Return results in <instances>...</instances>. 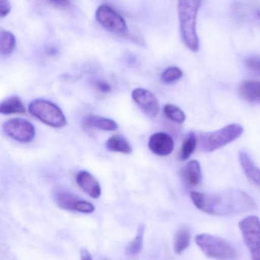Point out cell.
<instances>
[{
    "label": "cell",
    "mask_w": 260,
    "mask_h": 260,
    "mask_svg": "<svg viewBox=\"0 0 260 260\" xmlns=\"http://www.w3.org/2000/svg\"><path fill=\"white\" fill-rule=\"evenodd\" d=\"M190 197L198 209L211 215L231 217L257 209L255 201L243 190L229 189L210 194L191 191Z\"/></svg>",
    "instance_id": "cell-1"
},
{
    "label": "cell",
    "mask_w": 260,
    "mask_h": 260,
    "mask_svg": "<svg viewBox=\"0 0 260 260\" xmlns=\"http://www.w3.org/2000/svg\"><path fill=\"white\" fill-rule=\"evenodd\" d=\"M202 0H178V15L181 34L187 48L193 52L199 51V41L196 22Z\"/></svg>",
    "instance_id": "cell-2"
},
{
    "label": "cell",
    "mask_w": 260,
    "mask_h": 260,
    "mask_svg": "<svg viewBox=\"0 0 260 260\" xmlns=\"http://www.w3.org/2000/svg\"><path fill=\"white\" fill-rule=\"evenodd\" d=\"M196 244L207 256L215 259H236L238 253L235 248L224 239L209 234H198Z\"/></svg>",
    "instance_id": "cell-3"
},
{
    "label": "cell",
    "mask_w": 260,
    "mask_h": 260,
    "mask_svg": "<svg viewBox=\"0 0 260 260\" xmlns=\"http://www.w3.org/2000/svg\"><path fill=\"white\" fill-rule=\"evenodd\" d=\"M243 133V126L233 123L216 132L201 135L199 137V146L203 151H215L238 139Z\"/></svg>",
    "instance_id": "cell-4"
},
{
    "label": "cell",
    "mask_w": 260,
    "mask_h": 260,
    "mask_svg": "<svg viewBox=\"0 0 260 260\" xmlns=\"http://www.w3.org/2000/svg\"><path fill=\"white\" fill-rule=\"evenodd\" d=\"M28 112L50 127L61 128L67 124V118L61 109L48 100L42 99L33 100L28 106Z\"/></svg>",
    "instance_id": "cell-5"
},
{
    "label": "cell",
    "mask_w": 260,
    "mask_h": 260,
    "mask_svg": "<svg viewBox=\"0 0 260 260\" xmlns=\"http://www.w3.org/2000/svg\"><path fill=\"white\" fill-rule=\"evenodd\" d=\"M239 228L251 258L260 260V219L257 216H248L239 222Z\"/></svg>",
    "instance_id": "cell-6"
},
{
    "label": "cell",
    "mask_w": 260,
    "mask_h": 260,
    "mask_svg": "<svg viewBox=\"0 0 260 260\" xmlns=\"http://www.w3.org/2000/svg\"><path fill=\"white\" fill-rule=\"evenodd\" d=\"M97 22L108 31L115 34H124L127 25L124 18L107 5H101L95 12Z\"/></svg>",
    "instance_id": "cell-7"
},
{
    "label": "cell",
    "mask_w": 260,
    "mask_h": 260,
    "mask_svg": "<svg viewBox=\"0 0 260 260\" xmlns=\"http://www.w3.org/2000/svg\"><path fill=\"white\" fill-rule=\"evenodd\" d=\"M3 131L12 139L21 143H29L36 137L34 125L22 118H13L6 121Z\"/></svg>",
    "instance_id": "cell-8"
},
{
    "label": "cell",
    "mask_w": 260,
    "mask_h": 260,
    "mask_svg": "<svg viewBox=\"0 0 260 260\" xmlns=\"http://www.w3.org/2000/svg\"><path fill=\"white\" fill-rule=\"evenodd\" d=\"M132 97L138 107L150 118H154L159 113V102L150 91L137 88L132 91Z\"/></svg>",
    "instance_id": "cell-9"
},
{
    "label": "cell",
    "mask_w": 260,
    "mask_h": 260,
    "mask_svg": "<svg viewBox=\"0 0 260 260\" xmlns=\"http://www.w3.org/2000/svg\"><path fill=\"white\" fill-rule=\"evenodd\" d=\"M148 147L150 151L154 154L159 156H167L173 153L174 141L168 134L157 132L150 136Z\"/></svg>",
    "instance_id": "cell-10"
},
{
    "label": "cell",
    "mask_w": 260,
    "mask_h": 260,
    "mask_svg": "<svg viewBox=\"0 0 260 260\" xmlns=\"http://www.w3.org/2000/svg\"><path fill=\"white\" fill-rule=\"evenodd\" d=\"M76 182L82 190L92 199H98L102 193L101 185L93 175L82 170L76 176Z\"/></svg>",
    "instance_id": "cell-11"
},
{
    "label": "cell",
    "mask_w": 260,
    "mask_h": 260,
    "mask_svg": "<svg viewBox=\"0 0 260 260\" xmlns=\"http://www.w3.org/2000/svg\"><path fill=\"white\" fill-rule=\"evenodd\" d=\"M239 159L246 177L260 188V169L255 165L249 155L244 150H242L239 153Z\"/></svg>",
    "instance_id": "cell-12"
},
{
    "label": "cell",
    "mask_w": 260,
    "mask_h": 260,
    "mask_svg": "<svg viewBox=\"0 0 260 260\" xmlns=\"http://www.w3.org/2000/svg\"><path fill=\"white\" fill-rule=\"evenodd\" d=\"M182 179L187 186H198L202 182V173L199 161L193 159L185 165L182 170Z\"/></svg>",
    "instance_id": "cell-13"
},
{
    "label": "cell",
    "mask_w": 260,
    "mask_h": 260,
    "mask_svg": "<svg viewBox=\"0 0 260 260\" xmlns=\"http://www.w3.org/2000/svg\"><path fill=\"white\" fill-rule=\"evenodd\" d=\"M240 96L248 103L260 104V80H248L241 83L239 89Z\"/></svg>",
    "instance_id": "cell-14"
},
{
    "label": "cell",
    "mask_w": 260,
    "mask_h": 260,
    "mask_svg": "<svg viewBox=\"0 0 260 260\" xmlns=\"http://www.w3.org/2000/svg\"><path fill=\"white\" fill-rule=\"evenodd\" d=\"M85 126L100 129L106 132H114L118 129V124L114 120L99 115H89L85 118Z\"/></svg>",
    "instance_id": "cell-15"
},
{
    "label": "cell",
    "mask_w": 260,
    "mask_h": 260,
    "mask_svg": "<svg viewBox=\"0 0 260 260\" xmlns=\"http://www.w3.org/2000/svg\"><path fill=\"white\" fill-rule=\"evenodd\" d=\"M0 113L3 115H24L26 113V109L21 99L17 95H13L1 103Z\"/></svg>",
    "instance_id": "cell-16"
},
{
    "label": "cell",
    "mask_w": 260,
    "mask_h": 260,
    "mask_svg": "<svg viewBox=\"0 0 260 260\" xmlns=\"http://www.w3.org/2000/svg\"><path fill=\"white\" fill-rule=\"evenodd\" d=\"M106 147L109 151L130 154L133 151L131 144L125 138L121 135H113L106 142Z\"/></svg>",
    "instance_id": "cell-17"
},
{
    "label": "cell",
    "mask_w": 260,
    "mask_h": 260,
    "mask_svg": "<svg viewBox=\"0 0 260 260\" xmlns=\"http://www.w3.org/2000/svg\"><path fill=\"white\" fill-rule=\"evenodd\" d=\"M191 240L190 231L187 226H182L178 230L174 239V251L181 254L189 246Z\"/></svg>",
    "instance_id": "cell-18"
},
{
    "label": "cell",
    "mask_w": 260,
    "mask_h": 260,
    "mask_svg": "<svg viewBox=\"0 0 260 260\" xmlns=\"http://www.w3.org/2000/svg\"><path fill=\"white\" fill-rule=\"evenodd\" d=\"M16 46V39L14 35L9 31L3 30L0 33V51L3 55H10Z\"/></svg>",
    "instance_id": "cell-19"
},
{
    "label": "cell",
    "mask_w": 260,
    "mask_h": 260,
    "mask_svg": "<svg viewBox=\"0 0 260 260\" xmlns=\"http://www.w3.org/2000/svg\"><path fill=\"white\" fill-rule=\"evenodd\" d=\"M77 198L72 193L66 190H58L54 194V200L59 207L65 210L74 211V205Z\"/></svg>",
    "instance_id": "cell-20"
},
{
    "label": "cell",
    "mask_w": 260,
    "mask_h": 260,
    "mask_svg": "<svg viewBox=\"0 0 260 260\" xmlns=\"http://www.w3.org/2000/svg\"><path fill=\"white\" fill-rule=\"evenodd\" d=\"M144 231H145L144 225H140L138 229V232H137L136 237L126 248V254L127 255L134 256V255H138V253L141 252L143 244H144Z\"/></svg>",
    "instance_id": "cell-21"
},
{
    "label": "cell",
    "mask_w": 260,
    "mask_h": 260,
    "mask_svg": "<svg viewBox=\"0 0 260 260\" xmlns=\"http://www.w3.org/2000/svg\"><path fill=\"white\" fill-rule=\"evenodd\" d=\"M197 137L192 132L190 133L188 137L184 140L180 150V154H179L182 160H186L194 153L196 145H197Z\"/></svg>",
    "instance_id": "cell-22"
},
{
    "label": "cell",
    "mask_w": 260,
    "mask_h": 260,
    "mask_svg": "<svg viewBox=\"0 0 260 260\" xmlns=\"http://www.w3.org/2000/svg\"><path fill=\"white\" fill-rule=\"evenodd\" d=\"M164 112L166 116L174 122L182 124V123L185 122V119H186V116H185L183 111L175 105H166L164 108Z\"/></svg>",
    "instance_id": "cell-23"
},
{
    "label": "cell",
    "mask_w": 260,
    "mask_h": 260,
    "mask_svg": "<svg viewBox=\"0 0 260 260\" xmlns=\"http://www.w3.org/2000/svg\"><path fill=\"white\" fill-rule=\"evenodd\" d=\"M182 71L177 67H170L161 74V80L165 83H173L182 78Z\"/></svg>",
    "instance_id": "cell-24"
},
{
    "label": "cell",
    "mask_w": 260,
    "mask_h": 260,
    "mask_svg": "<svg viewBox=\"0 0 260 260\" xmlns=\"http://www.w3.org/2000/svg\"><path fill=\"white\" fill-rule=\"evenodd\" d=\"M95 206L87 201L77 199L74 205V211L83 214H91L95 211Z\"/></svg>",
    "instance_id": "cell-25"
},
{
    "label": "cell",
    "mask_w": 260,
    "mask_h": 260,
    "mask_svg": "<svg viewBox=\"0 0 260 260\" xmlns=\"http://www.w3.org/2000/svg\"><path fill=\"white\" fill-rule=\"evenodd\" d=\"M246 66L252 74L260 76V57H249L246 60Z\"/></svg>",
    "instance_id": "cell-26"
},
{
    "label": "cell",
    "mask_w": 260,
    "mask_h": 260,
    "mask_svg": "<svg viewBox=\"0 0 260 260\" xmlns=\"http://www.w3.org/2000/svg\"><path fill=\"white\" fill-rule=\"evenodd\" d=\"M12 7L9 0H0V17L4 19L11 12Z\"/></svg>",
    "instance_id": "cell-27"
},
{
    "label": "cell",
    "mask_w": 260,
    "mask_h": 260,
    "mask_svg": "<svg viewBox=\"0 0 260 260\" xmlns=\"http://www.w3.org/2000/svg\"><path fill=\"white\" fill-rule=\"evenodd\" d=\"M95 87L103 93H109L112 91V86L105 80H98L95 82Z\"/></svg>",
    "instance_id": "cell-28"
},
{
    "label": "cell",
    "mask_w": 260,
    "mask_h": 260,
    "mask_svg": "<svg viewBox=\"0 0 260 260\" xmlns=\"http://www.w3.org/2000/svg\"><path fill=\"white\" fill-rule=\"evenodd\" d=\"M49 1L56 5L62 6V7H67L70 4L68 0H49Z\"/></svg>",
    "instance_id": "cell-29"
},
{
    "label": "cell",
    "mask_w": 260,
    "mask_h": 260,
    "mask_svg": "<svg viewBox=\"0 0 260 260\" xmlns=\"http://www.w3.org/2000/svg\"><path fill=\"white\" fill-rule=\"evenodd\" d=\"M80 255H81L82 259H92V255L89 253V251L86 249H82Z\"/></svg>",
    "instance_id": "cell-30"
},
{
    "label": "cell",
    "mask_w": 260,
    "mask_h": 260,
    "mask_svg": "<svg viewBox=\"0 0 260 260\" xmlns=\"http://www.w3.org/2000/svg\"><path fill=\"white\" fill-rule=\"evenodd\" d=\"M257 17H258V19H260V10L257 13Z\"/></svg>",
    "instance_id": "cell-31"
}]
</instances>
